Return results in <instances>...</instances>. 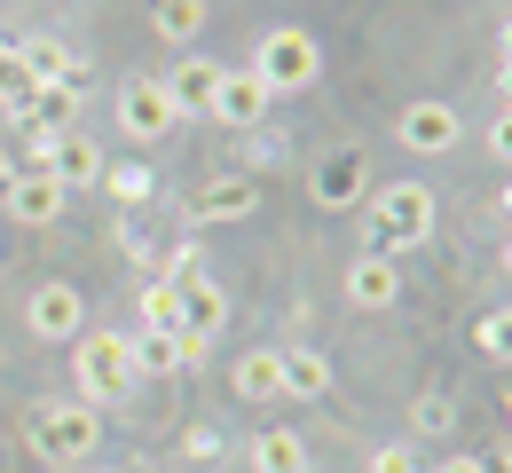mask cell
I'll return each instance as SVG.
<instances>
[{"mask_svg": "<svg viewBox=\"0 0 512 473\" xmlns=\"http://www.w3.org/2000/svg\"><path fill=\"white\" fill-rule=\"evenodd\" d=\"M24 64H32V79H40V87L71 79V56H64V40H24Z\"/></svg>", "mask_w": 512, "mask_h": 473, "instance_id": "603a6c76", "label": "cell"}, {"mask_svg": "<svg viewBox=\"0 0 512 473\" xmlns=\"http://www.w3.org/2000/svg\"><path fill=\"white\" fill-rule=\"evenodd\" d=\"M426 473H481V458H442V466H426Z\"/></svg>", "mask_w": 512, "mask_h": 473, "instance_id": "4dcf8cb0", "label": "cell"}, {"mask_svg": "<svg viewBox=\"0 0 512 473\" xmlns=\"http://www.w3.org/2000/svg\"><path fill=\"white\" fill-rule=\"evenodd\" d=\"M87 473H111V466H87Z\"/></svg>", "mask_w": 512, "mask_h": 473, "instance_id": "74e56055", "label": "cell"}, {"mask_svg": "<svg viewBox=\"0 0 512 473\" xmlns=\"http://www.w3.org/2000/svg\"><path fill=\"white\" fill-rule=\"evenodd\" d=\"M127 387H134L127 332H79V403L111 410V403H127Z\"/></svg>", "mask_w": 512, "mask_h": 473, "instance_id": "3957f363", "label": "cell"}, {"mask_svg": "<svg viewBox=\"0 0 512 473\" xmlns=\"http://www.w3.org/2000/svg\"><path fill=\"white\" fill-rule=\"evenodd\" d=\"M316 40L300 32V24H276L268 40L253 48V79L268 87V95H292V87H316Z\"/></svg>", "mask_w": 512, "mask_h": 473, "instance_id": "277c9868", "label": "cell"}, {"mask_svg": "<svg viewBox=\"0 0 512 473\" xmlns=\"http://www.w3.org/2000/svg\"><path fill=\"white\" fill-rule=\"evenodd\" d=\"M371 473H426V458H418L410 442H394V450H379V458H371Z\"/></svg>", "mask_w": 512, "mask_h": 473, "instance_id": "83f0119b", "label": "cell"}, {"mask_svg": "<svg viewBox=\"0 0 512 473\" xmlns=\"http://www.w3.org/2000/svg\"><path fill=\"white\" fill-rule=\"evenodd\" d=\"M205 119H221V127H237V135H253L260 119H268V87H260L253 71H221V95H213V111Z\"/></svg>", "mask_w": 512, "mask_h": 473, "instance_id": "4fadbf2b", "label": "cell"}, {"mask_svg": "<svg viewBox=\"0 0 512 473\" xmlns=\"http://www.w3.org/2000/svg\"><path fill=\"white\" fill-rule=\"evenodd\" d=\"M237 395H253V403H284V363H276V347H253V355H237Z\"/></svg>", "mask_w": 512, "mask_h": 473, "instance_id": "ac0fdd59", "label": "cell"}, {"mask_svg": "<svg viewBox=\"0 0 512 473\" xmlns=\"http://www.w3.org/2000/svg\"><path fill=\"white\" fill-rule=\"evenodd\" d=\"M410 426H418V434H449V426H457V410H449V395H426V403L410 410Z\"/></svg>", "mask_w": 512, "mask_h": 473, "instance_id": "484cf974", "label": "cell"}, {"mask_svg": "<svg viewBox=\"0 0 512 473\" xmlns=\"http://www.w3.org/2000/svg\"><path fill=\"white\" fill-rule=\"evenodd\" d=\"M505 418H512V403H505Z\"/></svg>", "mask_w": 512, "mask_h": 473, "instance_id": "f35d334b", "label": "cell"}, {"mask_svg": "<svg viewBox=\"0 0 512 473\" xmlns=\"http://www.w3.org/2000/svg\"><path fill=\"white\" fill-rule=\"evenodd\" d=\"M24 324L40 339H79V324H87V300L71 292V284H40L32 300H24Z\"/></svg>", "mask_w": 512, "mask_h": 473, "instance_id": "30bf717a", "label": "cell"}, {"mask_svg": "<svg viewBox=\"0 0 512 473\" xmlns=\"http://www.w3.org/2000/svg\"><path fill=\"white\" fill-rule=\"evenodd\" d=\"M489 150H497V158L512 166V111H497V127H489Z\"/></svg>", "mask_w": 512, "mask_h": 473, "instance_id": "f546056e", "label": "cell"}, {"mask_svg": "<svg viewBox=\"0 0 512 473\" xmlns=\"http://www.w3.org/2000/svg\"><path fill=\"white\" fill-rule=\"evenodd\" d=\"M221 71H229V64H213V56H182V64L158 79V87H166V103H174V119L213 111V95H221Z\"/></svg>", "mask_w": 512, "mask_h": 473, "instance_id": "8992f818", "label": "cell"}, {"mask_svg": "<svg viewBox=\"0 0 512 473\" xmlns=\"http://www.w3.org/2000/svg\"><path fill=\"white\" fill-rule=\"evenodd\" d=\"M150 32L174 40V48H190L197 32H205V0H150Z\"/></svg>", "mask_w": 512, "mask_h": 473, "instance_id": "d6986e66", "label": "cell"}, {"mask_svg": "<svg viewBox=\"0 0 512 473\" xmlns=\"http://www.w3.org/2000/svg\"><path fill=\"white\" fill-rule=\"evenodd\" d=\"M64 205H71V190L56 174H16L8 198H0V213H16L24 229H48V221H64Z\"/></svg>", "mask_w": 512, "mask_h": 473, "instance_id": "9c48e42d", "label": "cell"}, {"mask_svg": "<svg viewBox=\"0 0 512 473\" xmlns=\"http://www.w3.org/2000/svg\"><path fill=\"white\" fill-rule=\"evenodd\" d=\"M32 95H40V79H32V64H24V48H0V103L24 111Z\"/></svg>", "mask_w": 512, "mask_h": 473, "instance_id": "7402d4cb", "label": "cell"}, {"mask_svg": "<svg viewBox=\"0 0 512 473\" xmlns=\"http://www.w3.org/2000/svg\"><path fill=\"white\" fill-rule=\"evenodd\" d=\"M497 87H505V111H512V64H497Z\"/></svg>", "mask_w": 512, "mask_h": 473, "instance_id": "836d02e7", "label": "cell"}, {"mask_svg": "<svg viewBox=\"0 0 512 473\" xmlns=\"http://www.w3.org/2000/svg\"><path fill=\"white\" fill-rule=\"evenodd\" d=\"M8 182H16V158H8V150H0V198H8Z\"/></svg>", "mask_w": 512, "mask_h": 473, "instance_id": "d6a6232c", "label": "cell"}, {"mask_svg": "<svg viewBox=\"0 0 512 473\" xmlns=\"http://www.w3.org/2000/svg\"><path fill=\"white\" fill-rule=\"evenodd\" d=\"M142 332H182V300H174V284H166V276H150V284H142Z\"/></svg>", "mask_w": 512, "mask_h": 473, "instance_id": "44dd1931", "label": "cell"}, {"mask_svg": "<svg viewBox=\"0 0 512 473\" xmlns=\"http://www.w3.org/2000/svg\"><path fill=\"white\" fill-rule=\"evenodd\" d=\"M40 174H56L64 190H87V182H103V150H95L87 135H56V142H48V166H40Z\"/></svg>", "mask_w": 512, "mask_h": 473, "instance_id": "9a60e30c", "label": "cell"}, {"mask_svg": "<svg viewBox=\"0 0 512 473\" xmlns=\"http://www.w3.org/2000/svg\"><path fill=\"white\" fill-rule=\"evenodd\" d=\"M347 300H355L363 316H371V308H394V300H402V269H394L386 253H363V261L347 269Z\"/></svg>", "mask_w": 512, "mask_h": 473, "instance_id": "5bb4252c", "label": "cell"}, {"mask_svg": "<svg viewBox=\"0 0 512 473\" xmlns=\"http://www.w3.org/2000/svg\"><path fill=\"white\" fill-rule=\"evenodd\" d=\"M434 237V190L426 182H386L379 198H363V253H410Z\"/></svg>", "mask_w": 512, "mask_h": 473, "instance_id": "6da1fadb", "label": "cell"}, {"mask_svg": "<svg viewBox=\"0 0 512 473\" xmlns=\"http://www.w3.org/2000/svg\"><path fill=\"white\" fill-rule=\"evenodd\" d=\"M473 339H481V355H497V363H512V308H489V316L473 324Z\"/></svg>", "mask_w": 512, "mask_h": 473, "instance_id": "d4e9b609", "label": "cell"}, {"mask_svg": "<svg viewBox=\"0 0 512 473\" xmlns=\"http://www.w3.org/2000/svg\"><path fill=\"white\" fill-rule=\"evenodd\" d=\"M276 363H284V403H316V395H331V363H323L316 347H276Z\"/></svg>", "mask_w": 512, "mask_h": 473, "instance_id": "e0dca14e", "label": "cell"}, {"mask_svg": "<svg viewBox=\"0 0 512 473\" xmlns=\"http://www.w3.org/2000/svg\"><path fill=\"white\" fill-rule=\"evenodd\" d=\"M253 466L260 473H308V442H300L292 426H268V434L253 442Z\"/></svg>", "mask_w": 512, "mask_h": 473, "instance_id": "ffe728a7", "label": "cell"}, {"mask_svg": "<svg viewBox=\"0 0 512 473\" xmlns=\"http://www.w3.org/2000/svg\"><path fill=\"white\" fill-rule=\"evenodd\" d=\"M16 119V135H79V79H56V87H40L24 111H8Z\"/></svg>", "mask_w": 512, "mask_h": 473, "instance_id": "52a82bcc", "label": "cell"}, {"mask_svg": "<svg viewBox=\"0 0 512 473\" xmlns=\"http://www.w3.org/2000/svg\"><path fill=\"white\" fill-rule=\"evenodd\" d=\"M481 473H512V458H481Z\"/></svg>", "mask_w": 512, "mask_h": 473, "instance_id": "e575fe53", "label": "cell"}, {"mask_svg": "<svg viewBox=\"0 0 512 473\" xmlns=\"http://www.w3.org/2000/svg\"><path fill=\"white\" fill-rule=\"evenodd\" d=\"M505 269H512V237H505Z\"/></svg>", "mask_w": 512, "mask_h": 473, "instance_id": "8d00e7d4", "label": "cell"}, {"mask_svg": "<svg viewBox=\"0 0 512 473\" xmlns=\"http://www.w3.org/2000/svg\"><path fill=\"white\" fill-rule=\"evenodd\" d=\"M308 190H316V205H331V213H339V205H363V150H331Z\"/></svg>", "mask_w": 512, "mask_h": 473, "instance_id": "2e32d148", "label": "cell"}, {"mask_svg": "<svg viewBox=\"0 0 512 473\" xmlns=\"http://www.w3.org/2000/svg\"><path fill=\"white\" fill-rule=\"evenodd\" d=\"M119 127H127V142H166L182 119H174V103H166L158 79H127L119 87Z\"/></svg>", "mask_w": 512, "mask_h": 473, "instance_id": "5b68a950", "label": "cell"}, {"mask_svg": "<svg viewBox=\"0 0 512 473\" xmlns=\"http://www.w3.org/2000/svg\"><path fill=\"white\" fill-rule=\"evenodd\" d=\"M245 142H253V166H276V158H284V127H268V119H260Z\"/></svg>", "mask_w": 512, "mask_h": 473, "instance_id": "4316f807", "label": "cell"}, {"mask_svg": "<svg viewBox=\"0 0 512 473\" xmlns=\"http://www.w3.org/2000/svg\"><path fill=\"white\" fill-rule=\"evenodd\" d=\"M103 190H111L119 205H142L150 198V166H134V158L127 166H103Z\"/></svg>", "mask_w": 512, "mask_h": 473, "instance_id": "cb8c5ba5", "label": "cell"}, {"mask_svg": "<svg viewBox=\"0 0 512 473\" xmlns=\"http://www.w3.org/2000/svg\"><path fill=\"white\" fill-rule=\"evenodd\" d=\"M127 355H134V379H174L182 363H197L205 347L182 332H127Z\"/></svg>", "mask_w": 512, "mask_h": 473, "instance_id": "8fae6325", "label": "cell"}, {"mask_svg": "<svg viewBox=\"0 0 512 473\" xmlns=\"http://www.w3.org/2000/svg\"><path fill=\"white\" fill-rule=\"evenodd\" d=\"M394 142L418 150V158H442L449 142H457V111H449V103H410V111L394 119Z\"/></svg>", "mask_w": 512, "mask_h": 473, "instance_id": "7c38bea8", "label": "cell"}, {"mask_svg": "<svg viewBox=\"0 0 512 473\" xmlns=\"http://www.w3.org/2000/svg\"><path fill=\"white\" fill-rule=\"evenodd\" d=\"M497 205H505V221H512V182H505V198H497Z\"/></svg>", "mask_w": 512, "mask_h": 473, "instance_id": "d590c367", "label": "cell"}, {"mask_svg": "<svg viewBox=\"0 0 512 473\" xmlns=\"http://www.w3.org/2000/svg\"><path fill=\"white\" fill-rule=\"evenodd\" d=\"M253 205H260V182H253V174H221V182L190 190V221H197V229H221V221H245Z\"/></svg>", "mask_w": 512, "mask_h": 473, "instance_id": "ba28073f", "label": "cell"}, {"mask_svg": "<svg viewBox=\"0 0 512 473\" xmlns=\"http://www.w3.org/2000/svg\"><path fill=\"white\" fill-rule=\"evenodd\" d=\"M182 458H190V466H213V458H221V434H213V426H197L190 442H182Z\"/></svg>", "mask_w": 512, "mask_h": 473, "instance_id": "f1b7e54d", "label": "cell"}, {"mask_svg": "<svg viewBox=\"0 0 512 473\" xmlns=\"http://www.w3.org/2000/svg\"><path fill=\"white\" fill-rule=\"evenodd\" d=\"M24 442L40 450V458H95V442H103V410L87 403H40L32 418H24Z\"/></svg>", "mask_w": 512, "mask_h": 473, "instance_id": "7a4b0ae2", "label": "cell"}, {"mask_svg": "<svg viewBox=\"0 0 512 473\" xmlns=\"http://www.w3.org/2000/svg\"><path fill=\"white\" fill-rule=\"evenodd\" d=\"M497 64H512V16H505V32H497Z\"/></svg>", "mask_w": 512, "mask_h": 473, "instance_id": "1f68e13d", "label": "cell"}]
</instances>
